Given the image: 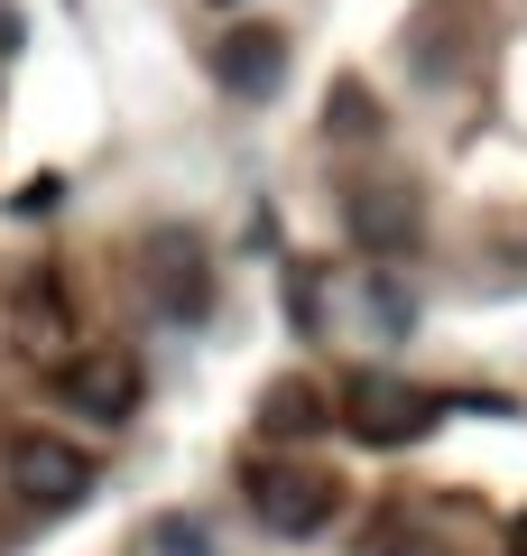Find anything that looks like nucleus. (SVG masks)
Listing matches in <instances>:
<instances>
[{"label": "nucleus", "mask_w": 527, "mask_h": 556, "mask_svg": "<svg viewBox=\"0 0 527 556\" xmlns=\"http://www.w3.org/2000/svg\"><path fill=\"white\" fill-rule=\"evenodd\" d=\"M333 501H343V482L314 473V464H259L250 473V510H259V529H278V538H314L333 519Z\"/></svg>", "instance_id": "obj_1"}, {"label": "nucleus", "mask_w": 527, "mask_h": 556, "mask_svg": "<svg viewBox=\"0 0 527 556\" xmlns=\"http://www.w3.org/2000/svg\"><path fill=\"white\" fill-rule=\"evenodd\" d=\"M10 492L38 501V510H75L93 492V455H75L65 437H20L10 445Z\"/></svg>", "instance_id": "obj_2"}, {"label": "nucleus", "mask_w": 527, "mask_h": 556, "mask_svg": "<svg viewBox=\"0 0 527 556\" xmlns=\"http://www.w3.org/2000/svg\"><path fill=\"white\" fill-rule=\"evenodd\" d=\"M56 390H65V408L75 417H102V427H120V417L139 408V362L130 353H112V343H93V353H75L56 371Z\"/></svg>", "instance_id": "obj_3"}, {"label": "nucleus", "mask_w": 527, "mask_h": 556, "mask_svg": "<svg viewBox=\"0 0 527 556\" xmlns=\"http://www.w3.org/2000/svg\"><path fill=\"white\" fill-rule=\"evenodd\" d=\"M343 417H351V437L398 445V437H416V390H398L389 371H351L343 380Z\"/></svg>", "instance_id": "obj_4"}, {"label": "nucleus", "mask_w": 527, "mask_h": 556, "mask_svg": "<svg viewBox=\"0 0 527 556\" xmlns=\"http://www.w3.org/2000/svg\"><path fill=\"white\" fill-rule=\"evenodd\" d=\"M149 298L167 316H204V251L185 232H157L149 241Z\"/></svg>", "instance_id": "obj_5"}, {"label": "nucleus", "mask_w": 527, "mask_h": 556, "mask_svg": "<svg viewBox=\"0 0 527 556\" xmlns=\"http://www.w3.org/2000/svg\"><path fill=\"white\" fill-rule=\"evenodd\" d=\"M214 75H222V93H278V75H287V47L269 38V28H232V38L214 47Z\"/></svg>", "instance_id": "obj_6"}, {"label": "nucleus", "mask_w": 527, "mask_h": 556, "mask_svg": "<svg viewBox=\"0 0 527 556\" xmlns=\"http://www.w3.org/2000/svg\"><path fill=\"white\" fill-rule=\"evenodd\" d=\"M343 223H351L361 251H408V241H416V195H398V186H361V195L343 204Z\"/></svg>", "instance_id": "obj_7"}, {"label": "nucleus", "mask_w": 527, "mask_h": 556, "mask_svg": "<svg viewBox=\"0 0 527 556\" xmlns=\"http://www.w3.org/2000/svg\"><path fill=\"white\" fill-rule=\"evenodd\" d=\"M314 408H324V399H314L306 380H278V390L259 399V427H269V437H314V427H324Z\"/></svg>", "instance_id": "obj_8"}, {"label": "nucleus", "mask_w": 527, "mask_h": 556, "mask_svg": "<svg viewBox=\"0 0 527 556\" xmlns=\"http://www.w3.org/2000/svg\"><path fill=\"white\" fill-rule=\"evenodd\" d=\"M324 121H333V130H343V139H371V130H380V102L361 93V84H333V102H324Z\"/></svg>", "instance_id": "obj_9"}, {"label": "nucleus", "mask_w": 527, "mask_h": 556, "mask_svg": "<svg viewBox=\"0 0 527 556\" xmlns=\"http://www.w3.org/2000/svg\"><path fill=\"white\" fill-rule=\"evenodd\" d=\"M149 547H157V556H214L195 519H157V529H149Z\"/></svg>", "instance_id": "obj_10"}, {"label": "nucleus", "mask_w": 527, "mask_h": 556, "mask_svg": "<svg viewBox=\"0 0 527 556\" xmlns=\"http://www.w3.org/2000/svg\"><path fill=\"white\" fill-rule=\"evenodd\" d=\"M408 556H426V547H408Z\"/></svg>", "instance_id": "obj_11"}]
</instances>
